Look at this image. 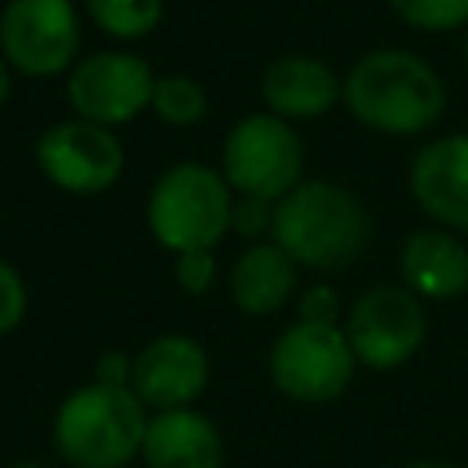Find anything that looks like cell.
I'll list each match as a JSON object with an SVG mask.
<instances>
[{"label": "cell", "instance_id": "cell-1", "mask_svg": "<svg viewBox=\"0 0 468 468\" xmlns=\"http://www.w3.org/2000/svg\"><path fill=\"white\" fill-rule=\"evenodd\" d=\"M340 99L351 110V117L373 132L417 135L442 117L446 88L420 55L380 48L362 55L347 69Z\"/></svg>", "mask_w": 468, "mask_h": 468}, {"label": "cell", "instance_id": "cell-2", "mask_svg": "<svg viewBox=\"0 0 468 468\" xmlns=\"http://www.w3.org/2000/svg\"><path fill=\"white\" fill-rule=\"evenodd\" d=\"M271 238L296 260V267L340 271L362 256L369 241V216L347 186L303 179L274 205Z\"/></svg>", "mask_w": 468, "mask_h": 468}, {"label": "cell", "instance_id": "cell-3", "mask_svg": "<svg viewBox=\"0 0 468 468\" xmlns=\"http://www.w3.org/2000/svg\"><path fill=\"white\" fill-rule=\"evenodd\" d=\"M146 406L132 388L84 384L55 413V450L73 468H124L146 435Z\"/></svg>", "mask_w": 468, "mask_h": 468}, {"label": "cell", "instance_id": "cell-4", "mask_svg": "<svg viewBox=\"0 0 468 468\" xmlns=\"http://www.w3.org/2000/svg\"><path fill=\"white\" fill-rule=\"evenodd\" d=\"M234 194L219 168L201 161H179L154 183L146 197V223L150 234L179 252L212 249L230 230Z\"/></svg>", "mask_w": 468, "mask_h": 468}, {"label": "cell", "instance_id": "cell-5", "mask_svg": "<svg viewBox=\"0 0 468 468\" xmlns=\"http://www.w3.org/2000/svg\"><path fill=\"white\" fill-rule=\"evenodd\" d=\"M223 179L241 197L278 205L303 183V143L274 113L241 117L223 139Z\"/></svg>", "mask_w": 468, "mask_h": 468}, {"label": "cell", "instance_id": "cell-6", "mask_svg": "<svg viewBox=\"0 0 468 468\" xmlns=\"http://www.w3.org/2000/svg\"><path fill=\"white\" fill-rule=\"evenodd\" d=\"M355 351L340 325L292 322L271 347V380L292 402H333L355 377Z\"/></svg>", "mask_w": 468, "mask_h": 468}, {"label": "cell", "instance_id": "cell-7", "mask_svg": "<svg viewBox=\"0 0 468 468\" xmlns=\"http://www.w3.org/2000/svg\"><path fill=\"white\" fill-rule=\"evenodd\" d=\"M344 333L362 366L388 373L406 366L420 351L428 336V318L420 296H413L406 285H377L355 300Z\"/></svg>", "mask_w": 468, "mask_h": 468}, {"label": "cell", "instance_id": "cell-8", "mask_svg": "<svg viewBox=\"0 0 468 468\" xmlns=\"http://www.w3.org/2000/svg\"><path fill=\"white\" fill-rule=\"evenodd\" d=\"M80 48L73 0H7L0 11V55L26 77H58Z\"/></svg>", "mask_w": 468, "mask_h": 468}, {"label": "cell", "instance_id": "cell-9", "mask_svg": "<svg viewBox=\"0 0 468 468\" xmlns=\"http://www.w3.org/2000/svg\"><path fill=\"white\" fill-rule=\"evenodd\" d=\"M154 69L132 51H99L73 66L66 80L69 106L80 121L113 128L139 117L154 99Z\"/></svg>", "mask_w": 468, "mask_h": 468}, {"label": "cell", "instance_id": "cell-10", "mask_svg": "<svg viewBox=\"0 0 468 468\" xmlns=\"http://www.w3.org/2000/svg\"><path fill=\"white\" fill-rule=\"evenodd\" d=\"M37 165L40 172L66 194H102L124 172V146L121 139L91 121H58L37 139Z\"/></svg>", "mask_w": 468, "mask_h": 468}, {"label": "cell", "instance_id": "cell-11", "mask_svg": "<svg viewBox=\"0 0 468 468\" xmlns=\"http://www.w3.org/2000/svg\"><path fill=\"white\" fill-rule=\"evenodd\" d=\"M208 384V355L197 340L183 333H168L150 340L135 362H132V391L143 406L165 413V410H186Z\"/></svg>", "mask_w": 468, "mask_h": 468}, {"label": "cell", "instance_id": "cell-12", "mask_svg": "<svg viewBox=\"0 0 468 468\" xmlns=\"http://www.w3.org/2000/svg\"><path fill=\"white\" fill-rule=\"evenodd\" d=\"M410 194L431 219L468 230V135H442L420 146L410 165Z\"/></svg>", "mask_w": 468, "mask_h": 468}, {"label": "cell", "instance_id": "cell-13", "mask_svg": "<svg viewBox=\"0 0 468 468\" xmlns=\"http://www.w3.org/2000/svg\"><path fill=\"white\" fill-rule=\"evenodd\" d=\"M139 453L146 468H223V439L194 406L154 413Z\"/></svg>", "mask_w": 468, "mask_h": 468}, {"label": "cell", "instance_id": "cell-14", "mask_svg": "<svg viewBox=\"0 0 468 468\" xmlns=\"http://www.w3.org/2000/svg\"><path fill=\"white\" fill-rule=\"evenodd\" d=\"M263 102L271 106L274 117L282 121H311L322 117L336 106L340 99V80L322 58L307 55H285L267 66L260 80Z\"/></svg>", "mask_w": 468, "mask_h": 468}, {"label": "cell", "instance_id": "cell-15", "mask_svg": "<svg viewBox=\"0 0 468 468\" xmlns=\"http://www.w3.org/2000/svg\"><path fill=\"white\" fill-rule=\"evenodd\" d=\"M399 271L413 296L450 300L468 289V249L446 230H417L402 245Z\"/></svg>", "mask_w": 468, "mask_h": 468}, {"label": "cell", "instance_id": "cell-16", "mask_svg": "<svg viewBox=\"0 0 468 468\" xmlns=\"http://www.w3.org/2000/svg\"><path fill=\"white\" fill-rule=\"evenodd\" d=\"M227 285L241 314H252V318L274 314L296 285V260L274 241H256L234 260Z\"/></svg>", "mask_w": 468, "mask_h": 468}, {"label": "cell", "instance_id": "cell-17", "mask_svg": "<svg viewBox=\"0 0 468 468\" xmlns=\"http://www.w3.org/2000/svg\"><path fill=\"white\" fill-rule=\"evenodd\" d=\"M88 15L117 40H139L161 26L165 0H88Z\"/></svg>", "mask_w": 468, "mask_h": 468}, {"label": "cell", "instance_id": "cell-18", "mask_svg": "<svg viewBox=\"0 0 468 468\" xmlns=\"http://www.w3.org/2000/svg\"><path fill=\"white\" fill-rule=\"evenodd\" d=\"M150 110L172 124V128H190L205 117L208 110V99H205V88L186 77V73H168V77H157L154 84V99H150Z\"/></svg>", "mask_w": 468, "mask_h": 468}, {"label": "cell", "instance_id": "cell-19", "mask_svg": "<svg viewBox=\"0 0 468 468\" xmlns=\"http://www.w3.org/2000/svg\"><path fill=\"white\" fill-rule=\"evenodd\" d=\"M391 11L424 33H450L468 26V0H388Z\"/></svg>", "mask_w": 468, "mask_h": 468}, {"label": "cell", "instance_id": "cell-20", "mask_svg": "<svg viewBox=\"0 0 468 468\" xmlns=\"http://www.w3.org/2000/svg\"><path fill=\"white\" fill-rule=\"evenodd\" d=\"M176 282L183 292L201 296L212 289L216 282V256L212 249H194V252H179L176 256Z\"/></svg>", "mask_w": 468, "mask_h": 468}, {"label": "cell", "instance_id": "cell-21", "mask_svg": "<svg viewBox=\"0 0 468 468\" xmlns=\"http://www.w3.org/2000/svg\"><path fill=\"white\" fill-rule=\"evenodd\" d=\"M26 303H29V296H26L22 274L7 260H0V336H7L22 322Z\"/></svg>", "mask_w": 468, "mask_h": 468}, {"label": "cell", "instance_id": "cell-22", "mask_svg": "<svg viewBox=\"0 0 468 468\" xmlns=\"http://www.w3.org/2000/svg\"><path fill=\"white\" fill-rule=\"evenodd\" d=\"M271 216H274V205H271V201L241 197V201H234V208H230V230L252 238V234H260V230H271Z\"/></svg>", "mask_w": 468, "mask_h": 468}, {"label": "cell", "instance_id": "cell-23", "mask_svg": "<svg viewBox=\"0 0 468 468\" xmlns=\"http://www.w3.org/2000/svg\"><path fill=\"white\" fill-rule=\"evenodd\" d=\"M340 314V300L329 285H311L300 296V322H322V325H336Z\"/></svg>", "mask_w": 468, "mask_h": 468}, {"label": "cell", "instance_id": "cell-24", "mask_svg": "<svg viewBox=\"0 0 468 468\" xmlns=\"http://www.w3.org/2000/svg\"><path fill=\"white\" fill-rule=\"evenodd\" d=\"M132 362L135 358H128L121 351H106L95 362V380L99 384H113V388H132Z\"/></svg>", "mask_w": 468, "mask_h": 468}, {"label": "cell", "instance_id": "cell-25", "mask_svg": "<svg viewBox=\"0 0 468 468\" xmlns=\"http://www.w3.org/2000/svg\"><path fill=\"white\" fill-rule=\"evenodd\" d=\"M7 95H11V66H7V58L0 55V106L7 102Z\"/></svg>", "mask_w": 468, "mask_h": 468}, {"label": "cell", "instance_id": "cell-26", "mask_svg": "<svg viewBox=\"0 0 468 468\" xmlns=\"http://www.w3.org/2000/svg\"><path fill=\"white\" fill-rule=\"evenodd\" d=\"M402 468H450V464H439V461H410Z\"/></svg>", "mask_w": 468, "mask_h": 468}, {"label": "cell", "instance_id": "cell-27", "mask_svg": "<svg viewBox=\"0 0 468 468\" xmlns=\"http://www.w3.org/2000/svg\"><path fill=\"white\" fill-rule=\"evenodd\" d=\"M464 62H468V26H464Z\"/></svg>", "mask_w": 468, "mask_h": 468}, {"label": "cell", "instance_id": "cell-28", "mask_svg": "<svg viewBox=\"0 0 468 468\" xmlns=\"http://www.w3.org/2000/svg\"><path fill=\"white\" fill-rule=\"evenodd\" d=\"M15 468H44V464H29V461H26V464H15Z\"/></svg>", "mask_w": 468, "mask_h": 468}]
</instances>
